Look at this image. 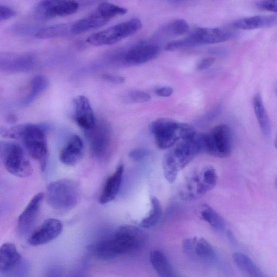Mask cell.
Returning <instances> with one entry per match:
<instances>
[{
    "label": "cell",
    "instance_id": "obj_16",
    "mask_svg": "<svg viewBox=\"0 0 277 277\" xmlns=\"http://www.w3.org/2000/svg\"><path fill=\"white\" fill-rule=\"evenodd\" d=\"M44 199V194L43 193L34 196L20 215L18 219L17 230L20 236L28 235L35 225Z\"/></svg>",
    "mask_w": 277,
    "mask_h": 277
},
{
    "label": "cell",
    "instance_id": "obj_33",
    "mask_svg": "<svg viewBox=\"0 0 277 277\" xmlns=\"http://www.w3.org/2000/svg\"><path fill=\"white\" fill-rule=\"evenodd\" d=\"M28 262L23 259L17 266L4 275L5 277H23L28 272Z\"/></svg>",
    "mask_w": 277,
    "mask_h": 277
},
{
    "label": "cell",
    "instance_id": "obj_25",
    "mask_svg": "<svg viewBox=\"0 0 277 277\" xmlns=\"http://www.w3.org/2000/svg\"><path fill=\"white\" fill-rule=\"evenodd\" d=\"M50 85L48 78L43 75H39L33 78L31 82L30 91L20 102L22 106H27L37 99L40 94L45 91Z\"/></svg>",
    "mask_w": 277,
    "mask_h": 277
},
{
    "label": "cell",
    "instance_id": "obj_43",
    "mask_svg": "<svg viewBox=\"0 0 277 277\" xmlns=\"http://www.w3.org/2000/svg\"><path fill=\"white\" fill-rule=\"evenodd\" d=\"M274 145H275V147L276 148V149H277V136L275 139V141H274Z\"/></svg>",
    "mask_w": 277,
    "mask_h": 277
},
{
    "label": "cell",
    "instance_id": "obj_41",
    "mask_svg": "<svg viewBox=\"0 0 277 277\" xmlns=\"http://www.w3.org/2000/svg\"><path fill=\"white\" fill-rule=\"evenodd\" d=\"M86 263H83L74 271L71 277H87V266Z\"/></svg>",
    "mask_w": 277,
    "mask_h": 277
},
{
    "label": "cell",
    "instance_id": "obj_20",
    "mask_svg": "<svg viewBox=\"0 0 277 277\" xmlns=\"http://www.w3.org/2000/svg\"><path fill=\"white\" fill-rule=\"evenodd\" d=\"M124 173V165H119L116 171L106 180L99 199V203L107 204L113 201L120 191Z\"/></svg>",
    "mask_w": 277,
    "mask_h": 277
},
{
    "label": "cell",
    "instance_id": "obj_1",
    "mask_svg": "<svg viewBox=\"0 0 277 277\" xmlns=\"http://www.w3.org/2000/svg\"><path fill=\"white\" fill-rule=\"evenodd\" d=\"M145 235L134 226L120 227L111 237L101 240L90 247V251L101 260H110L119 255L139 249L144 244Z\"/></svg>",
    "mask_w": 277,
    "mask_h": 277
},
{
    "label": "cell",
    "instance_id": "obj_17",
    "mask_svg": "<svg viewBox=\"0 0 277 277\" xmlns=\"http://www.w3.org/2000/svg\"><path fill=\"white\" fill-rule=\"evenodd\" d=\"M63 230V225L60 220L47 219L30 236L28 243L33 246L46 244L57 238Z\"/></svg>",
    "mask_w": 277,
    "mask_h": 277
},
{
    "label": "cell",
    "instance_id": "obj_6",
    "mask_svg": "<svg viewBox=\"0 0 277 277\" xmlns=\"http://www.w3.org/2000/svg\"><path fill=\"white\" fill-rule=\"evenodd\" d=\"M79 198V190L75 181L62 179L51 182L46 189L47 203L58 211H69L75 207Z\"/></svg>",
    "mask_w": 277,
    "mask_h": 277
},
{
    "label": "cell",
    "instance_id": "obj_15",
    "mask_svg": "<svg viewBox=\"0 0 277 277\" xmlns=\"http://www.w3.org/2000/svg\"><path fill=\"white\" fill-rule=\"evenodd\" d=\"M36 62L31 54L4 53L0 57V70L7 73L28 72L34 68Z\"/></svg>",
    "mask_w": 277,
    "mask_h": 277
},
{
    "label": "cell",
    "instance_id": "obj_9",
    "mask_svg": "<svg viewBox=\"0 0 277 277\" xmlns=\"http://www.w3.org/2000/svg\"><path fill=\"white\" fill-rule=\"evenodd\" d=\"M203 152L212 156L224 158L230 155L232 136L230 128L225 124L214 127L210 131L201 133Z\"/></svg>",
    "mask_w": 277,
    "mask_h": 277
},
{
    "label": "cell",
    "instance_id": "obj_36",
    "mask_svg": "<svg viewBox=\"0 0 277 277\" xmlns=\"http://www.w3.org/2000/svg\"><path fill=\"white\" fill-rule=\"evenodd\" d=\"M258 8L262 10L277 12V1H262L256 4Z\"/></svg>",
    "mask_w": 277,
    "mask_h": 277
},
{
    "label": "cell",
    "instance_id": "obj_10",
    "mask_svg": "<svg viewBox=\"0 0 277 277\" xmlns=\"http://www.w3.org/2000/svg\"><path fill=\"white\" fill-rule=\"evenodd\" d=\"M143 27L141 20L133 18L93 34L87 39V42L94 46L111 45L134 35Z\"/></svg>",
    "mask_w": 277,
    "mask_h": 277
},
{
    "label": "cell",
    "instance_id": "obj_22",
    "mask_svg": "<svg viewBox=\"0 0 277 277\" xmlns=\"http://www.w3.org/2000/svg\"><path fill=\"white\" fill-rule=\"evenodd\" d=\"M22 260L16 246L12 243H6L0 248V272L3 275L8 273Z\"/></svg>",
    "mask_w": 277,
    "mask_h": 277
},
{
    "label": "cell",
    "instance_id": "obj_2",
    "mask_svg": "<svg viewBox=\"0 0 277 277\" xmlns=\"http://www.w3.org/2000/svg\"><path fill=\"white\" fill-rule=\"evenodd\" d=\"M202 152L201 133L195 131L171 148L163 161L164 176L169 183H173L179 173Z\"/></svg>",
    "mask_w": 277,
    "mask_h": 277
},
{
    "label": "cell",
    "instance_id": "obj_34",
    "mask_svg": "<svg viewBox=\"0 0 277 277\" xmlns=\"http://www.w3.org/2000/svg\"><path fill=\"white\" fill-rule=\"evenodd\" d=\"M15 10L8 6L0 5V21L14 17L16 15Z\"/></svg>",
    "mask_w": 277,
    "mask_h": 277
},
{
    "label": "cell",
    "instance_id": "obj_7",
    "mask_svg": "<svg viewBox=\"0 0 277 277\" xmlns=\"http://www.w3.org/2000/svg\"><path fill=\"white\" fill-rule=\"evenodd\" d=\"M127 9L110 3H100L90 15L71 24L72 35H78L96 30L109 23L117 16L124 15Z\"/></svg>",
    "mask_w": 277,
    "mask_h": 277
},
{
    "label": "cell",
    "instance_id": "obj_32",
    "mask_svg": "<svg viewBox=\"0 0 277 277\" xmlns=\"http://www.w3.org/2000/svg\"><path fill=\"white\" fill-rule=\"evenodd\" d=\"M124 100L128 103H144L151 100L149 94L143 91H132L124 96Z\"/></svg>",
    "mask_w": 277,
    "mask_h": 277
},
{
    "label": "cell",
    "instance_id": "obj_37",
    "mask_svg": "<svg viewBox=\"0 0 277 277\" xmlns=\"http://www.w3.org/2000/svg\"><path fill=\"white\" fill-rule=\"evenodd\" d=\"M183 248L185 252L190 257H196L194 251V239H187L183 242Z\"/></svg>",
    "mask_w": 277,
    "mask_h": 277
},
{
    "label": "cell",
    "instance_id": "obj_42",
    "mask_svg": "<svg viewBox=\"0 0 277 277\" xmlns=\"http://www.w3.org/2000/svg\"><path fill=\"white\" fill-rule=\"evenodd\" d=\"M60 270L57 268H53L47 274V277H61Z\"/></svg>",
    "mask_w": 277,
    "mask_h": 277
},
{
    "label": "cell",
    "instance_id": "obj_19",
    "mask_svg": "<svg viewBox=\"0 0 277 277\" xmlns=\"http://www.w3.org/2000/svg\"><path fill=\"white\" fill-rule=\"evenodd\" d=\"M84 151L83 142L77 135L69 138L59 153V160L66 166H73L82 160Z\"/></svg>",
    "mask_w": 277,
    "mask_h": 277
},
{
    "label": "cell",
    "instance_id": "obj_30",
    "mask_svg": "<svg viewBox=\"0 0 277 277\" xmlns=\"http://www.w3.org/2000/svg\"><path fill=\"white\" fill-rule=\"evenodd\" d=\"M193 239L196 257L205 260H213L215 258V252L212 246L204 238Z\"/></svg>",
    "mask_w": 277,
    "mask_h": 277
},
{
    "label": "cell",
    "instance_id": "obj_11",
    "mask_svg": "<svg viewBox=\"0 0 277 277\" xmlns=\"http://www.w3.org/2000/svg\"><path fill=\"white\" fill-rule=\"evenodd\" d=\"M236 36L231 30L222 28H198L183 39L177 40L179 49L195 46L224 43Z\"/></svg>",
    "mask_w": 277,
    "mask_h": 277
},
{
    "label": "cell",
    "instance_id": "obj_8",
    "mask_svg": "<svg viewBox=\"0 0 277 277\" xmlns=\"http://www.w3.org/2000/svg\"><path fill=\"white\" fill-rule=\"evenodd\" d=\"M0 149L3 164L8 172L22 178L32 175L33 170L30 161L21 146L13 142L4 141Z\"/></svg>",
    "mask_w": 277,
    "mask_h": 277
},
{
    "label": "cell",
    "instance_id": "obj_35",
    "mask_svg": "<svg viewBox=\"0 0 277 277\" xmlns=\"http://www.w3.org/2000/svg\"><path fill=\"white\" fill-rule=\"evenodd\" d=\"M149 151L145 148H137L132 151L129 154L130 157L134 161H139L147 157Z\"/></svg>",
    "mask_w": 277,
    "mask_h": 277
},
{
    "label": "cell",
    "instance_id": "obj_38",
    "mask_svg": "<svg viewBox=\"0 0 277 277\" xmlns=\"http://www.w3.org/2000/svg\"><path fill=\"white\" fill-rule=\"evenodd\" d=\"M102 78L103 79L107 81V82L115 84H123L125 82V79L124 77L119 76L112 75V74H104Z\"/></svg>",
    "mask_w": 277,
    "mask_h": 277
},
{
    "label": "cell",
    "instance_id": "obj_23",
    "mask_svg": "<svg viewBox=\"0 0 277 277\" xmlns=\"http://www.w3.org/2000/svg\"><path fill=\"white\" fill-rule=\"evenodd\" d=\"M150 261L160 277H177L170 261L163 252L155 250L150 254Z\"/></svg>",
    "mask_w": 277,
    "mask_h": 277
},
{
    "label": "cell",
    "instance_id": "obj_5",
    "mask_svg": "<svg viewBox=\"0 0 277 277\" xmlns=\"http://www.w3.org/2000/svg\"><path fill=\"white\" fill-rule=\"evenodd\" d=\"M150 130L155 145L161 150H170L180 140L195 131L188 124L168 118L155 120L151 124Z\"/></svg>",
    "mask_w": 277,
    "mask_h": 277
},
{
    "label": "cell",
    "instance_id": "obj_18",
    "mask_svg": "<svg viewBox=\"0 0 277 277\" xmlns=\"http://www.w3.org/2000/svg\"><path fill=\"white\" fill-rule=\"evenodd\" d=\"M74 119L77 125L85 131L95 125L96 120L89 99L79 96L73 100Z\"/></svg>",
    "mask_w": 277,
    "mask_h": 277
},
{
    "label": "cell",
    "instance_id": "obj_26",
    "mask_svg": "<svg viewBox=\"0 0 277 277\" xmlns=\"http://www.w3.org/2000/svg\"><path fill=\"white\" fill-rule=\"evenodd\" d=\"M233 259L236 266L248 277H267L247 255L236 252Z\"/></svg>",
    "mask_w": 277,
    "mask_h": 277
},
{
    "label": "cell",
    "instance_id": "obj_40",
    "mask_svg": "<svg viewBox=\"0 0 277 277\" xmlns=\"http://www.w3.org/2000/svg\"><path fill=\"white\" fill-rule=\"evenodd\" d=\"M155 93L159 97L167 98L172 95L173 90L170 87H163L158 88Z\"/></svg>",
    "mask_w": 277,
    "mask_h": 277
},
{
    "label": "cell",
    "instance_id": "obj_31",
    "mask_svg": "<svg viewBox=\"0 0 277 277\" xmlns=\"http://www.w3.org/2000/svg\"><path fill=\"white\" fill-rule=\"evenodd\" d=\"M164 31L169 35L178 36L185 35L189 30V25L184 19H178L167 24Z\"/></svg>",
    "mask_w": 277,
    "mask_h": 277
},
{
    "label": "cell",
    "instance_id": "obj_29",
    "mask_svg": "<svg viewBox=\"0 0 277 277\" xmlns=\"http://www.w3.org/2000/svg\"><path fill=\"white\" fill-rule=\"evenodd\" d=\"M163 210L159 199L155 197L151 198V209L149 213L140 222V226L144 228H149L158 224L160 220Z\"/></svg>",
    "mask_w": 277,
    "mask_h": 277
},
{
    "label": "cell",
    "instance_id": "obj_45",
    "mask_svg": "<svg viewBox=\"0 0 277 277\" xmlns=\"http://www.w3.org/2000/svg\"><path fill=\"white\" fill-rule=\"evenodd\" d=\"M276 186H277V179H276Z\"/></svg>",
    "mask_w": 277,
    "mask_h": 277
},
{
    "label": "cell",
    "instance_id": "obj_21",
    "mask_svg": "<svg viewBox=\"0 0 277 277\" xmlns=\"http://www.w3.org/2000/svg\"><path fill=\"white\" fill-rule=\"evenodd\" d=\"M277 24V16H255L240 19L234 22V28L252 30L266 28Z\"/></svg>",
    "mask_w": 277,
    "mask_h": 277
},
{
    "label": "cell",
    "instance_id": "obj_24",
    "mask_svg": "<svg viewBox=\"0 0 277 277\" xmlns=\"http://www.w3.org/2000/svg\"><path fill=\"white\" fill-rule=\"evenodd\" d=\"M253 109L261 130L266 137L271 132V125L262 99L259 94H256L253 100Z\"/></svg>",
    "mask_w": 277,
    "mask_h": 277
},
{
    "label": "cell",
    "instance_id": "obj_28",
    "mask_svg": "<svg viewBox=\"0 0 277 277\" xmlns=\"http://www.w3.org/2000/svg\"><path fill=\"white\" fill-rule=\"evenodd\" d=\"M201 218L218 230H223L225 227L224 220L214 209L207 204H202L199 207Z\"/></svg>",
    "mask_w": 277,
    "mask_h": 277
},
{
    "label": "cell",
    "instance_id": "obj_13",
    "mask_svg": "<svg viewBox=\"0 0 277 277\" xmlns=\"http://www.w3.org/2000/svg\"><path fill=\"white\" fill-rule=\"evenodd\" d=\"M79 8L75 1H42L33 10V16L39 20H47L57 17H66L75 13Z\"/></svg>",
    "mask_w": 277,
    "mask_h": 277
},
{
    "label": "cell",
    "instance_id": "obj_39",
    "mask_svg": "<svg viewBox=\"0 0 277 277\" xmlns=\"http://www.w3.org/2000/svg\"><path fill=\"white\" fill-rule=\"evenodd\" d=\"M215 59L213 57H207L200 61L197 66L198 70H204L212 66L215 63Z\"/></svg>",
    "mask_w": 277,
    "mask_h": 277
},
{
    "label": "cell",
    "instance_id": "obj_3",
    "mask_svg": "<svg viewBox=\"0 0 277 277\" xmlns=\"http://www.w3.org/2000/svg\"><path fill=\"white\" fill-rule=\"evenodd\" d=\"M5 138L19 140L25 150L36 160L42 171H45L48 160V146L45 132L41 126L33 124H24L2 130Z\"/></svg>",
    "mask_w": 277,
    "mask_h": 277
},
{
    "label": "cell",
    "instance_id": "obj_14",
    "mask_svg": "<svg viewBox=\"0 0 277 277\" xmlns=\"http://www.w3.org/2000/svg\"><path fill=\"white\" fill-rule=\"evenodd\" d=\"M160 52L159 47L155 44L144 43L135 46L123 53L112 56L114 63L128 65L143 64L157 57Z\"/></svg>",
    "mask_w": 277,
    "mask_h": 277
},
{
    "label": "cell",
    "instance_id": "obj_4",
    "mask_svg": "<svg viewBox=\"0 0 277 277\" xmlns=\"http://www.w3.org/2000/svg\"><path fill=\"white\" fill-rule=\"evenodd\" d=\"M218 175L211 165L196 168L184 181L179 190L181 200L192 201L204 197L213 190L217 184Z\"/></svg>",
    "mask_w": 277,
    "mask_h": 277
},
{
    "label": "cell",
    "instance_id": "obj_27",
    "mask_svg": "<svg viewBox=\"0 0 277 277\" xmlns=\"http://www.w3.org/2000/svg\"><path fill=\"white\" fill-rule=\"evenodd\" d=\"M70 35H72L71 24H60L39 30L35 33V37L38 39H52Z\"/></svg>",
    "mask_w": 277,
    "mask_h": 277
},
{
    "label": "cell",
    "instance_id": "obj_12",
    "mask_svg": "<svg viewBox=\"0 0 277 277\" xmlns=\"http://www.w3.org/2000/svg\"><path fill=\"white\" fill-rule=\"evenodd\" d=\"M93 156L103 159L109 154L111 143L110 127L103 121H98L90 130L85 131Z\"/></svg>",
    "mask_w": 277,
    "mask_h": 277
},
{
    "label": "cell",
    "instance_id": "obj_44",
    "mask_svg": "<svg viewBox=\"0 0 277 277\" xmlns=\"http://www.w3.org/2000/svg\"><path fill=\"white\" fill-rule=\"evenodd\" d=\"M276 96H277V88H276Z\"/></svg>",
    "mask_w": 277,
    "mask_h": 277
}]
</instances>
